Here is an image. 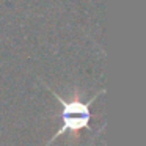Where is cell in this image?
<instances>
[{
    "mask_svg": "<svg viewBox=\"0 0 146 146\" xmlns=\"http://www.w3.org/2000/svg\"><path fill=\"white\" fill-rule=\"evenodd\" d=\"M46 88H47L49 91H50L55 98H57L58 104H60L61 108H63V110H61L63 126H61L60 129L55 132V135L52 137L47 143H46V146H49L52 141H54V140H57L58 137H61L63 133H66V132H71L74 135V140H77V138H79V137H77L79 130L90 129V119H91L90 105H91L101 94H104V90H102V91H99L98 94H94L91 99H90V101L83 102L82 99H80L79 90H76V91H74V94H72V98H71V99H63L61 96H58V93H55L52 88H49V86H46Z\"/></svg>",
    "mask_w": 146,
    "mask_h": 146,
    "instance_id": "cell-1",
    "label": "cell"
}]
</instances>
